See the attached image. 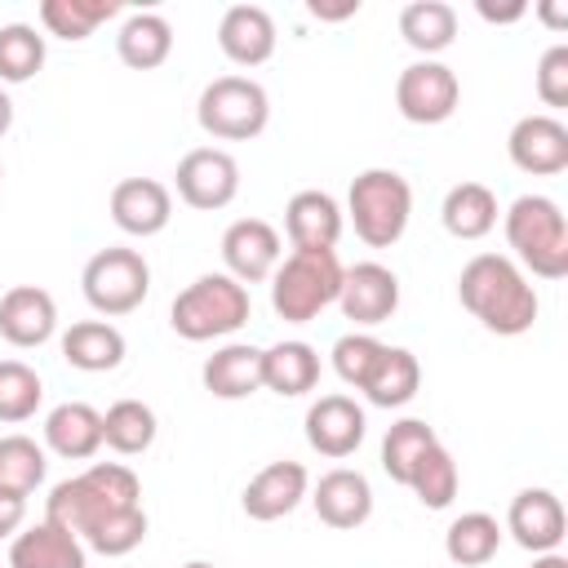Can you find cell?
I'll list each match as a JSON object with an SVG mask.
<instances>
[{"instance_id":"cell-1","label":"cell","mask_w":568,"mask_h":568,"mask_svg":"<svg viewBox=\"0 0 568 568\" xmlns=\"http://www.w3.org/2000/svg\"><path fill=\"white\" fill-rule=\"evenodd\" d=\"M457 297L497 337L528 333L537 324V311H541L528 275L501 253H475L457 275Z\"/></svg>"},{"instance_id":"cell-2","label":"cell","mask_w":568,"mask_h":568,"mask_svg":"<svg viewBox=\"0 0 568 568\" xmlns=\"http://www.w3.org/2000/svg\"><path fill=\"white\" fill-rule=\"evenodd\" d=\"M142 506V484L124 462H93L89 470L62 479L49 488L44 497V519L62 524L67 532H75L84 541L89 528H98L102 519Z\"/></svg>"},{"instance_id":"cell-3","label":"cell","mask_w":568,"mask_h":568,"mask_svg":"<svg viewBox=\"0 0 568 568\" xmlns=\"http://www.w3.org/2000/svg\"><path fill=\"white\" fill-rule=\"evenodd\" d=\"M342 257L337 248H293L271 271V311L284 324H306L342 293Z\"/></svg>"},{"instance_id":"cell-4","label":"cell","mask_w":568,"mask_h":568,"mask_svg":"<svg viewBox=\"0 0 568 568\" xmlns=\"http://www.w3.org/2000/svg\"><path fill=\"white\" fill-rule=\"evenodd\" d=\"M248 306L253 302H248V288L240 280H231L226 271H209L173 297L169 324L186 342H213V337H231L235 328H244Z\"/></svg>"},{"instance_id":"cell-5","label":"cell","mask_w":568,"mask_h":568,"mask_svg":"<svg viewBox=\"0 0 568 568\" xmlns=\"http://www.w3.org/2000/svg\"><path fill=\"white\" fill-rule=\"evenodd\" d=\"M346 213L355 235L368 248H390L408 231L413 217V186L395 169H364L346 191Z\"/></svg>"},{"instance_id":"cell-6","label":"cell","mask_w":568,"mask_h":568,"mask_svg":"<svg viewBox=\"0 0 568 568\" xmlns=\"http://www.w3.org/2000/svg\"><path fill=\"white\" fill-rule=\"evenodd\" d=\"M501 222H506V244L532 275L541 280L568 275V222L550 195H519Z\"/></svg>"},{"instance_id":"cell-7","label":"cell","mask_w":568,"mask_h":568,"mask_svg":"<svg viewBox=\"0 0 568 568\" xmlns=\"http://www.w3.org/2000/svg\"><path fill=\"white\" fill-rule=\"evenodd\" d=\"M195 120L217 142H248L271 120V98L253 75H217L195 102Z\"/></svg>"},{"instance_id":"cell-8","label":"cell","mask_w":568,"mask_h":568,"mask_svg":"<svg viewBox=\"0 0 568 568\" xmlns=\"http://www.w3.org/2000/svg\"><path fill=\"white\" fill-rule=\"evenodd\" d=\"M80 288H84V302L98 311V315H129L146 302L151 293V266L138 248H124V244H111V248H98L84 271H80Z\"/></svg>"},{"instance_id":"cell-9","label":"cell","mask_w":568,"mask_h":568,"mask_svg":"<svg viewBox=\"0 0 568 568\" xmlns=\"http://www.w3.org/2000/svg\"><path fill=\"white\" fill-rule=\"evenodd\" d=\"M457 102H462L457 71L435 58L408 62L395 80V106L408 124H444L457 111Z\"/></svg>"},{"instance_id":"cell-10","label":"cell","mask_w":568,"mask_h":568,"mask_svg":"<svg viewBox=\"0 0 568 568\" xmlns=\"http://www.w3.org/2000/svg\"><path fill=\"white\" fill-rule=\"evenodd\" d=\"M173 186H178L182 204H191L200 213H217L240 195V164L222 146H195L178 160Z\"/></svg>"},{"instance_id":"cell-11","label":"cell","mask_w":568,"mask_h":568,"mask_svg":"<svg viewBox=\"0 0 568 568\" xmlns=\"http://www.w3.org/2000/svg\"><path fill=\"white\" fill-rule=\"evenodd\" d=\"M337 306L355 328L386 324L399 311V275L382 262H355V266L342 271Z\"/></svg>"},{"instance_id":"cell-12","label":"cell","mask_w":568,"mask_h":568,"mask_svg":"<svg viewBox=\"0 0 568 568\" xmlns=\"http://www.w3.org/2000/svg\"><path fill=\"white\" fill-rule=\"evenodd\" d=\"M284 248H280V231L262 217H240L222 231V262H226V275L240 280L244 288L248 284H262L271 280V271L280 266Z\"/></svg>"},{"instance_id":"cell-13","label":"cell","mask_w":568,"mask_h":568,"mask_svg":"<svg viewBox=\"0 0 568 568\" xmlns=\"http://www.w3.org/2000/svg\"><path fill=\"white\" fill-rule=\"evenodd\" d=\"M364 435H368V417L351 395H320L306 408V444L320 457L342 462L364 444Z\"/></svg>"},{"instance_id":"cell-14","label":"cell","mask_w":568,"mask_h":568,"mask_svg":"<svg viewBox=\"0 0 568 568\" xmlns=\"http://www.w3.org/2000/svg\"><path fill=\"white\" fill-rule=\"evenodd\" d=\"M510 164L537 178H555L568 169V124L555 115H524L515 120L510 138H506Z\"/></svg>"},{"instance_id":"cell-15","label":"cell","mask_w":568,"mask_h":568,"mask_svg":"<svg viewBox=\"0 0 568 568\" xmlns=\"http://www.w3.org/2000/svg\"><path fill=\"white\" fill-rule=\"evenodd\" d=\"M306 493H311V475H306L302 462H271V466H262V470L244 484L240 506H244L248 519L271 524V519L293 515Z\"/></svg>"},{"instance_id":"cell-16","label":"cell","mask_w":568,"mask_h":568,"mask_svg":"<svg viewBox=\"0 0 568 568\" xmlns=\"http://www.w3.org/2000/svg\"><path fill=\"white\" fill-rule=\"evenodd\" d=\"M58 333V302L40 284H13L0 297V337L9 346H44Z\"/></svg>"},{"instance_id":"cell-17","label":"cell","mask_w":568,"mask_h":568,"mask_svg":"<svg viewBox=\"0 0 568 568\" xmlns=\"http://www.w3.org/2000/svg\"><path fill=\"white\" fill-rule=\"evenodd\" d=\"M173 217V195L164 182L155 178H124L111 186V222L124 231V235H160Z\"/></svg>"},{"instance_id":"cell-18","label":"cell","mask_w":568,"mask_h":568,"mask_svg":"<svg viewBox=\"0 0 568 568\" xmlns=\"http://www.w3.org/2000/svg\"><path fill=\"white\" fill-rule=\"evenodd\" d=\"M564 528H568V519H564V506H559V497L550 488H524V493H515V501L506 510V532L524 550H532V555L559 550Z\"/></svg>"},{"instance_id":"cell-19","label":"cell","mask_w":568,"mask_h":568,"mask_svg":"<svg viewBox=\"0 0 568 568\" xmlns=\"http://www.w3.org/2000/svg\"><path fill=\"white\" fill-rule=\"evenodd\" d=\"M311 506H315L320 524L346 532V528H359L373 515V488H368V479L359 470L337 466V470L320 475V484L311 488Z\"/></svg>"},{"instance_id":"cell-20","label":"cell","mask_w":568,"mask_h":568,"mask_svg":"<svg viewBox=\"0 0 568 568\" xmlns=\"http://www.w3.org/2000/svg\"><path fill=\"white\" fill-rule=\"evenodd\" d=\"M275 22L262 4H231L217 22V49L235 67H262L275 53Z\"/></svg>"},{"instance_id":"cell-21","label":"cell","mask_w":568,"mask_h":568,"mask_svg":"<svg viewBox=\"0 0 568 568\" xmlns=\"http://www.w3.org/2000/svg\"><path fill=\"white\" fill-rule=\"evenodd\" d=\"M9 568H89V550L62 524L40 519L9 541Z\"/></svg>"},{"instance_id":"cell-22","label":"cell","mask_w":568,"mask_h":568,"mask_svg":"<svg viewBox=\"0 0 568 568\" xmlns=\"http://www.w3.org/2000/svg\"><path fill=\"white\" fill-rule=\"evenodd\" d=\"M44 444H49V453H58L67 462H89L102 448V413L84 399H67V404L49 408Z\"/></svg>"},{"instance_id":"cell-23","label":"cell","mask_w":568,"mask_h":568,"mask_svg":"<svg viewBox=\"0 0 568 568\" xmlns=\"http://www.w3.org/2000/svg\"><path fill=\"white\" fill-rule=\"evenodd\" d=\"M284 231L293 248H333L342 235V204L328 191H297L284 204Z\"/></svg>"},{"instance_id":"cell-24","label":"cell","mask_w":568,"mask_h":568,"mask_svg":"<svg viewBox=\"0 0 568 568\" xmlns=\"http://www.w3.org/2000/svg\"><path fill=\"white\" fill-rule=\"evenodd\" d=\"M200 377L213 399H248L262 390V351L248 342H226L204 359Z\"/></svg>"},{"instance_id":"cell-25","label":"cell","mask_w":568,"mask_h":568,"mask_svg":"<svg viewBox=\"0 0 568 568\" xmlns=\"http://www.w3.org/2000/svg\"><path fill=\"white\" fill-rule=\"evenodd\" d=\"M62 359L80 373H111L124 364V333L106 320H80L62 333Z\"/></svg>"},{"instance_id":"cell-26","label":"cell","mask_w":568,"mask_h":568,"mask_svg":"<svg viewBox=\"0 0 568 568\" xmlns=\"http://www.w3.org/2000/svg\"><path fill=\"white\" fill-rule=\"evenodd\" d=\"M320 382V351L311 342H275L262 351V386L297 399L306 390H315Z\"/></svg>"},{"instance_id":"cell-27","label":"cell","mask_w":568,"mask_h":568,"mask_svg":"<svg viewBox=\"0 0 568 568\" xmlns=\"http://www.w3.org/2000/svg\"><path fill=\"white\" fill-rule=\"evenodd\" d=\"M115 53L133 71H155L173 53V27L160 13H129L115 31Z\"/></svg>"},{"instance_id":"cell-28","label":"cell","mask_w":568,"mask_h":568,"mask_svg":"<svg viewBox=\"0 0 568 568\" xmlns=\"http://www.w3.org/2000/svg\"><path fill=\"white\" fill-rule=\"evenodd\" d=\"M439 222L457 240H484L497 226V195L484 182H457L439 204Z\"/></svg>"},{"instance_id":"cell-29","label":"cell","mask_w":568,"mask_h":568,"mask_svg":"<svg viewBox=\"0 0 568 568\" xmlns=\"http://www.w3.org/2000/svg\"><path fill=\"white\" fill-rule=\"evenodd\" d=\"M417 386H422V364H417V355L404 351V346H386L359 390H364V399L377 404V408H404V404L417 395Z\"/></svg>"},{"instance_id":"cell-30","label":"cell","mask_w":568,"mask_h":568,"mask_svg":"<svg viewBox=\"0 0 568 568\" xmlns=\"http://www.w3.org/2000/svg\"><path fill=\"white\" fill-rule=\"evenodd\" d=\"M399 36L422 58H435L457 40V9L444 0H413L399 9Z\"/></svg>"},{"instance_id":"cell-31","label":"cell","mask_w":568,"mask_h":568,"mask_svg":"<svg viewBox=\"0 0 568 568\" xmlns=\"http://www.w3.org/2000/svg\"><path fill=\"white\" fill-rule=\"evenodd\" d=\"M155 408L142 404V399H115L106 413H102V444L120 457H138L155 444Z\"/></svg>"},{"instance_id":"cell-32","label":"cell","mask_w":568,"mask_h":568,"mask_svg":"<svg viewBox=\"0 0 568 568\" xmlns=\"http://www.w3.org/2000/svg\"><path fill=\"white\" fill-rule=\"evenodd\" d=\"M501 546V524L488 515V510H466L448 524L444 532V555L457 564V568H479L497 555Z\"/></svg>"},{"instance_id":"cell-33","label":"cell","mask_w":568,"mask_h":568,"mask_svg":"<svg viewBox=\"0 0 568 568\" xmlns=\"http://www.w3.org/2000/svg\"><path fill=\"white\" fill-rule=\"evenodd\" d=\"M115 13H120L115 0H40V22L58 40H89Z\"/></svg>"},{"instance_id":"cell-34","label":"cell","mask_w":568,"mask_h":568,"mask_svg":"<svg viewBox=\"0 0 568 568\" xmlns=\"http://www.w3.org/2000/svg\"><path fill=\"white\" fill-rule=\"evenodd\" d=\"M404 488H413L426 510L453 506V497H457V462H453V453L435 439V444L417 457V466H413V475H408Z\"/></svg>"},{"instance_id":"cell-35","label":"cell","mask_w":568,"mask_h":568,"mask_svg":"<svg viewBox=\"0 0 568 568\" xmlns=\"http://www.w3.org/2000/svg\"><path fill=\"white\" fill-rule=\"evenodd\" d=\"M44 470H49L44 448L31 435H4L0 439V488L31 497L44 484Z\"/></svg>"},{"instance_id":"cell-36","label":"cell","mask_w":568,"mask_h":568,"mask_svg":"<svg viewBox=\"0 0 568 568\" xmlns=\"http://www.w3.org/2000/svg\"><path fill=\"white\" fill-rule=\"evenodd\" d=\"M430 444H435V430H430L422 417H399V422L386 430V439H382V470H386L395 484H408L417 457H422Z\"/></svg>"},{"instance_id":"cell-37","label":"cell","mask_w":568,"mask_h":568,"mask_svg":"<svg viewBox=\"0 0 568 568\" xmlns=\"http://www.w3.org/2000/svg\"><path fill=\"white\" fill-rule=\"evenodd\" d=\"M44 67V36L27 22L0 27V84H27Z\"/></svg>"},{"instance_id":"cell-38","label":"cell","mask_w":568,"mask_h":568,"mask_svg":"<svg viewBox=\"0 0 568 568\" xmlns=\"http://www.w3.org/2000/svg\"><path fill=\"white\" fill-rule=\"evenodd\" d=\"M44 399V382L22 359H0V422H27L36 417Z\"/></svg>"},{"instance_id":"cell-39","label":"cell","mask_w":568,"mask_h":568,"mask_svg":"<svg viewBox=\"0 0 568 568\" xmlns=\"http://www.w3.org/2000/svg\"><path fill=\"white\" fill-rule=\"evenodd\" d=\"M142 541H146V510L142 506L120 510V515H111V519H102L98 528L84 532V550H98L106 559H120V555L138 550Z\"/></svg>"},{"instance_id":"cell-40","label":"cell","mask_w":568,"mask_h":568,"mask_svg":"<svg viewBox=\"0 0 568 568\" xmlns=\"http://www.w3.org/2000/svg\"><path fill=\"white\" fill-rule=\"evenodd\" d=\"M382 351H386V342H377L373 333H342L337 342H333V373L346 382V386H364L368 382V373H373V364L382 359Z\"/></svg>"},{"instance_id":"cell-41","label":"cell","mask_w":568,"mask_h":568,"mask_svg":"<svg viewBox=\"0 0 568 568\" xmlns=\"http://www.w3.org/2000/svg\"><path fill=\"white\" fill-rule=\"evenodd\" d=\"M537 98L546 106H568V44H550L537 62Z\"/></svg>"},{"instance_id":"cell-42","label":"cell","mask_w":568,"mask_h":568,"mask_svg":"<svg viewBox=\"0 0 568 568\" xmlns=\"http://www.w3.org/2000/svg\"><path fill=\"white\" fill-rule=\"evenodd\" d=\"M22 519H27V497L0 488V541H4V537L13 541V537L22 532Z\"/></svg>"},{"instance_id":"cell-43","label":"cell","mask_w":568,"mask_h":568,"mask_svg":"<svg viewBox=\"0 0 568 568\" xmlns=\"http://www.w3.org/2000/svg\"><path fill=\"white\" fill-rule=\"evenodd\" d=\"M475 9H479V18H484V22H519V18L528 13V4H506V9H493L488 0H479Z\"/></svg>"},{"instance_id":"cell-44","label":"cell","mask_w":568,"mask_h":568,"mask_svg":"<svg viewBox=\"0 0 568 568\" xmlns=\"http://www.w3.org/2000/svg\"><path fill=\"white\" fill-rule=\"evenodd\" d=\"M311 13H315V18H328V22H337V18H351V13H359V0H351V4H342V9H320V4H311Z\"/></svg>"},{"instance_id":"cell-45","label":"cell","mask_w":568,"mask_h":568,"mask_svg":"<svg viewBox=\"0 0 568 568\" xmlns=\"http://www.w3.org/2000/svg\"><path fill=\"white\" fill-rule=\"evenodd\" d=\"M537 13H541V18H546L555 31H564V27H568V13H564L559 4H537Z\"/></svg>"},{"instance_id":"cell-46","label":"cell","mask_w":568,"mask_h":568,"mask_svg":"<svg viewBox=\"0 0 568 568\" xmlns=\"http://www.w3.org/2000/svg\"><path fill=\"white\" fill-rule=\"evenodd\" d=\"M528 568H568V559H564L559 550H546V555H532Z\"/></svg>"},{"instance_id":"cell-47","label":"cell","mask_w":568,"mask_h":568,"mask_svg":"<svg viewBox=\"0 0 568 568\" xmlns=\"http://www.w3.org/2000/svg\"><path fill=\"white\" fill-rule=\"evenodd\" d=\"M9 124H13V102H9V93H4V84H0V138L9 133Z\"/></svg>"},{"instance_id":"cell-48","label":"cell","mask_w":568,"mask_h":568,"mask_svg":"<svg viewBox=\"0 0 568 568\" xmlns=\"http://www.w3.org/2000/svg\"><path fill=\"white\" fill-rule=\"evenodd\" d=\"M182 568H213L209 559H191V564H182Z\"/></svg>"},{"instance_id":"cell-49","label":"cell","mask_w":568,"mask_h":568,"mask_svg":"<svg viewBox=\"0 0 568 568\" xmlns=\"http://www.w3.org/2000/svg\"><path fill=\"white\" fill-rule=\"evenodd\" d=\"M0 178H4V169H0Z\"/></svg>"}]
</instances>
